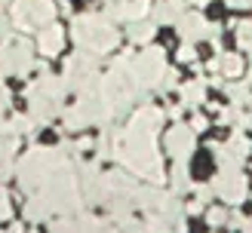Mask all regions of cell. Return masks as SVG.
I'll list each match as a JSON object with an SVG mask.
<instances>
[{
	"mask_svg": "<svg viewBox=\"0 0 252 233\" xmlns=\"http://www.w3.org/2000/svg\"><path fill=\"white\" fill-rule=\"evenodd\" d=\"M62 80H65L68 92H90L93 86L98 83V55L95 52H74L68 61H65V74H62Z\"/></svg>",
	"mask_w": 252,
	"mask_h": 233,
	"instance_id": "cell-4",
	"label": "cell"
},
{
	"mask_svg": "<svg viewBox=\"0 0 252 233\" xmlns=\"http://www.w3.org/2000/svg\"><path fill=\"white\" fill-rule=\"evenodd\" d=\"M185 6H188V0H157V6H154V22H157V25L179 22V19L185 16Z\"/></svg>",
	"mask_w": 252,
	"mask_h": 233,
	"instance_id": "cell-14",
	"label": "cell"
},
{
	"mask_svg": "<svg viewBox=\"0 0 252 233\" xmlns=\"http://www.w3.org/2000/svg\"><path fill=\"white\" fill-rule=\"evenodd\" d=\"M6 233H22V224H9V230Z\"/></svg>",
	"mask_w": 252,
	"mask_h": 233,
	"instance_id": "cell-33",
	"label": "cell"
},
{
	"mask_svg": "<svg viewBox=\"0 0 252 233\" xmlns=\"http://www.w3.org/2000/svg\"><path fill=\"white\" fill-rule=\"evenodd\" d=\"M65 92H68L65 80L56 77V74H49V71H43L40 77H37L28 89H25V95H28V104H31V114H34V120L40 123V126H46L53 117H59Z\"/></svg>",
	"mask_w": 252,
	"mask_h": 233,
	"instance_id": "cell-3",
	"label": "cell"
},
{
	"mask_svg": "<svg viewBox=\"0 0 252 233\" xmlns=\"http://www.w3.org/2000/svg\"><path fill=\"white\" fill-rule=\"evenodd\" d=\"M9 212H12V206H9V196H6V190L0 187V221L3 218H9Z\"/></svg>",
	"mask_w": 252,
	"mask_h": 233,
	"instance_id": "cell-26",
	"label": "cell"
},
{
	"mask_svg": "<svg viewBox=\"0 0 252 233\" xmlns=\"http://www.w3.org/2000/svg\"><path fill=\"white\" fill-rule=\"evenodd\" d=\"M246 83H249V86H252V65H249V80H246Z\"/></svg>",
	"mask_w": 252,
	"mask_h": 233,
	"instance_id": "cell-37",
	"label": "cell"
},
{
	"mask_svg": "<svg viewBox=\"0 0 252 233\" xmlns=\"http://www.w3.org/2000/svg\"><path fill=\"white\" fill-rule=\"evenodd\" d=\"M212 184V193H219L224 203L231 206H240L249 193V184H246V175L240 169H219V175L209 181Z\"/></svg>",
	"mask_w": 252,
	"mask_h": 233,
	"instance_id": "cell-8",
	"label": "cell"
},
{
	"mask_svg": "<svg viewBox=\"0 0 252 233\" xmlns=\"http://www.w3.org/2000/svg\"><path fill=\"white\" fill-rule=\"evenodd\" d=\"M71 37L74 43L86 52H95V55H105V52H114L120 46V31L114 28V22L102 12H83V16H74L71 22Z\"/></svg>",
	"mask_w": 252,
	"mask_h": 233,
	"instance_id": "cell-1",
	"label": "cell"
},
{
	"mask_svg": "<svg viewBox=\"0 0 252 233\" xmlns=\"http://www.w3.org/2000/svg\"><path fill=\"white\" fill-rule=\"evenodd\" d=\"M188 212H191V215H197V212H203V203H200V200H194L191 206H188Z\"/></svg>",
	"mask_w": 252,
	"mask_h": 233,
	"instance_id": "cell-32",
	"label": "cell"
},
{
	"mask_svg": "<svg viewBox=\"0 0 252 233\" xmlns=\"http://www.w3.org/2000/svg\"><path fill=\"white\" fill-rule=\"evenodd\" d=\"M0 83H3V68H0Z\"/></svg>",
	"mask_w": 252,
	"mask_h": 233,
	"instance_id": "cell-39",
	"label": "cell"
},
{
	"mask_svg": "<svg viewBox=\"0 0 252 233\" xmlns=\"http://www.w3.org/2000/svg\"><path fill=\"white\" fill-rule=\"evenodd\" d=\"M154 34H157V22H142V19L129 22V31H126L129 43H151Z\"/></svg>",
	"mask_w": 252,
	"mask_h": 233,
	"instance_id": "cell-17",
	"label": "cell"
},
{
	"mask_svg": "<svg viewBox=\"0 0 252 233\" xmlns=\"http://www.w3.org/2000/svg\"><path fill=\"white\" fill-rule=\"evenodd\" d=\"M219 123H221V126H237V129H243V126H246V114H240V107H237V104L221 107V110H219Z\"/></svg>",
	"mask_w": 252,
	"mask_h": 233,
	"instance_id": "cell-21",
	"label": "cell"
},
{
	"mask_svg": "<svg viewBox=\"0 0 252 233\" xmlns=\"http://www.w3.org/2000/svg\"><path fill=\"white\" fill-rule=\"evenodd\" d=\"M6 3H12V0H0V6H6Z\"/></svg>",
	"mask_w": 252,
	"mask_h": 233,
	"instance_id": "cell-38",
	"label": "cell"
},
{
	"mask_svg": "<svg viewBox=\"0 0 252 233\" xmlns=\"http://www.w3.org/2000/svg\"><path fill=\"white\" fill-rule=\"evenodd\" d=\"M9 19L12 28L19 31H40L43 25L56 19V3L53 0H12L9 3Z\"/></svg>",
	"mask_w": 252,
	"mask_h": 233,
	"instance_id": "cell-5",
	"label": "cell"
},
{
	"mask_svg": "<svg viewBox=\"0 0 252 233\" xmlns=\"http://www.w3.org/2000/svg\"><path fill=\"white\" fill-rule=\"evenodd\" d=\"M237 43H240L246 52H252V22H237Z\"/></svg>",
	"mask_w": 252,
	"mask_h": 233,
	"instance_id": "cell-22",
	"label": "cell"
},
{
	"mask_svg": "<svg viewBox=\"0 0 252 233\" xmlns=\"http://www.w3.org/2000/svg\"><path fill=\"white\" fill-rule=\"evenodd\" d=\"M6 107H9V92L0 86V120H3V110H6Z\"/></svg>",
	"mask_w": 252,
	"mask_h": 233,
	"instance_id": "cell-28",
	"label": "cell"
},
{
	"mask_svg": "<svg viewBox=\"0 0 252 233\" xmlns=\"http://www.w3.org/2000/svg\"><path fill=\"white\" fill-rule=\"evenodd\" d=\"M243 224H246L243 215H231V221H228V227H234V230H237V227H243Z\"/></svg>",
	"mask_w": 252,
	"mask_h": 233,
	"instance_id": "cell-31",
	"label": "cell"
},
{
	"mask_svg": "<svg viewBox=\"0 0 252 233\" xmlns=\"http://www.w3.org/2000/svg\"><path fill=\"white\" fill-rule=\"evenodd\" d=\"M246 126L252 129V110H249V114H246Z\"/></svg>",
	"mask_w": 252,
	"mask_h": 233,
	"instance_id": "cell-36",
	"label": "cell"
},
{
	"mask_svg": "<svg viewBox=\"0 0 252 233\" xmlns=\"http://www.w3.org/2000/svg\"><path fill=\"white\" fill-rule=\"evenodd\" d=\"M188 3H197V6H203V3H209V0H188Z\"/></svg>",
	"mask_w": 252,
	"mask_h": 233,
	"instance_id": "cell-35",
	"label": "cell"
},
{
	"mask_svg": "<svg viewBox=\"0 0 252 233\" xmlns=\"http://www.w3.org/2000/svg\"><path fill=\"white\" fill-rule=\"evenodd\" d=\"M179 61H185V65H191V61H197V52H194V46L191 43H185L179 49Z\"/></svg>",
	"mask_w": 252,
	"mask_h": 233,
	"instance_id": "cell-24",
	"label": "cell"
},
{
	"mask_svg": "<svg viewBox=\"0 0 252 233\" xmlns=\"http://www.w3.org/2000/svg\"><path fill=\"white\" fill-rule=\"evenodd\" d=\"M224 95H228L231 104H237V107H246V104L252 102L249 83H228V86H224Z\"/></svg>",
	"mask_w": 252,
	"mask_h": 233,
	"instance_id": "cell-20",
	"label": "cell"
},
{
	"mask_svg": "<svg viewBox=\"0 0 252 233\" xmlns=\"http://www.w3.org/2000/svg\"><path fill=\"white\" fill-rule=\"evenodd\" d=\"M182 104L185 107H197V104H203L206 102V80H191V83H185L182 86Z\"/></svg>",
	"mask_w": 252,
	"mask_h": 233,
	"instance_id": "cell-16",
	"label": "cell"
},
{
	"mask_svg": "<svg viewBox=\"0 0 252 233\" xmlns=\"http://www.w3.org/2000/svg\"><path fill=\"white\" fill-rule=\"evenodd\" d=\"M228 6H234V9H243V6H252V0H224Z\"/></svg>",
	"mask_w": 252,
	"mask_h": 233,
	"instance_id": "cell-30",
	"label": "cell"
},
{
	"mask_svg": "<svg viewBox=\"0 0 252 233\" xmlns=\"http://www.w3.org/2000/svg\"><path fill=\"white\" fill-rule=\"evenodd\" d=\"M0 68L12 77H25L34 68V46L22 37H6L0 46Z\"/></svg>",
	"mask_w": 252,
	"mask_h": 233,
	"instance_id": "cell-7",
	"label": "cell"
},
{
	"mask_svg": "<svg viewBox=\"0 0 252 233\" xmlns=\"http://www.w3.org/2000/svg\"><path fill=\"white\" fill-rule=\"evenodd\" d=\"M216 61H219V74L221 77H240L243 74V58L237 55V52H219L216 55Z\"/></svg>",
	"mask_w": 252,
	"mask_h": 233,
	"instance_id": "cell-18",
	"label": "cell"
},
{
	"mask_svg": "<svg viewBox=\"0 0 252 233\" xmlns=\"http://www.w3.org/2000/svg\"><path fill=\"white\" fill-rule=\"evenodd\" d=\"M194 135H197V132H194L191 126H185V123H179V126H172V129L166 132L163 144H166V151H169V156L175 159V163H188V159H191L194 144H197Z\"/></svg>",
	"mask_w": 252,
	"mask_h": 233,
	"instance_id": "cell-10",
	"label": "cell"
},
{
	"mask_svg": "<svg viewBox=\"0 0 252 233\" xmlns=\"http://www.w3.org/2000/svg\"><path fill=\"white\" fill-rule=\"evenodd\" d=\"M172 86H175V71L166 68V74H163V80H160V86H157V92H166V89H172Z\"/></svg>",
	"mask_w": 252,
	"mask_h": 233,
	"instance_id": "cell-25",
	"label": "cell"
},
{
	"mask_svg": "<svg viewBox=\"0 0 252 233\" xmlns=\"http://www.w3.org/2000/svg\"><path fill=\"white\" fill-rule=\"evenodd\" d=\"M175 25H179V37L185 43H197V40H206V37L219 40V25H209L200 12H185Z\"/></svg>",
	"mask_w": 252,
	"mask_h": 233,
	"instance_id": "cell-11",
	"label": "cell"
},
{
	"mask_svg": "<svg viewBox=\"0 0 252 233\" xmlns=\"http://www.w3.org/2000/svg\"><path fill=\"white\" fill-rule=\"evenodd\" d=\"M62 46H65V31H62L56 22H49L37 31V49H40L46 58H56L62 52Z\"/></svg>",
	"mask_w": 252,
	"mask_h": 233,
	"instance_id": "cell-13",
	"label": "cell"
},
{
	"mask_svg": "<svg viewBox=\"0 0 252 233\" xmlns=\"http://www.w3.org/2000/svg\"><path fill=\"white\" fill-rule=\"evenodd\" d=\"M169 184H172V193H185L194 187L191 181V172H188V163H175L172 172H169Z\"/></svg>",
	"mask_w": 252,
	"mask_h": 233,
	"instance_id": "cell-19",
	"label": "cell"
},
{
	"mask_svg": "<svg viewBox=\"0 0 252 233\" xmlns=\"http://www.w3.org/2000/svg\"><path fill=\"white\" fill-rule=\"evenodd\" d=\"M65 163H71L65 147H34V151H28L19 159V166H16L22 190L37 193L46 184V178L53 175L56 169H62Z\"/></svg>",
	"mask_w": 252,
	"mask_h": 233,
	"instance_id": "cell-2",
	"label": "cell"
},
{
	"mask_svg": "<svg viewBox=\"0 0 252 233\" xmlns=\"http://www.w3.org/2000/svg\"><path fill=\"white\" fill-rule=\"evenodd\" d=\"M19 147V135L12 132H0V178H9V172L16 169L12 166V154Z\"/></svg>",
	"mask_w": 252,
	"mask_h": 233,
	"instance_id": "cell-15",
	"label": "cell"
},
{
	"mask_svg": "<svg viewBox=\"0 0 252 233\" xmlns=\"http://www.w3.org/2000/svg\"><path fill=\"white\" fill-rule=\"evenodd\" d=\"M108 3H114V0H108Z\"/></svg>",
	"mask_w": 252,
	"mask_h": 233,
	"instance_id": "cell-40",
	"label": "cell"
},
{
	"mask_svg": "<svg viewBox=\"0 0 252 233\" xmlns=\"http://www.w3.org/2000/svg\"><path fill=\"white\" fill-rule=\"evenodd\" d=\"M206 221H209L212 227H221V224H228V212H224V208H209Z\"/></svg>",
	"mask_w": 252,
	"mask_h": 233,
	"instance_id": "cell-23",
	"label": "cell"
},
{
	"mask_svg": "<svg viewBox=\"0 0 252 233\" xmlns=\"http://www.w3.org/2000/svg\"><path fill=\"white\" fill-rule=\"evenodd\" d=\"M9 28H12V19H9L6 12H3V6H0V34L6 37V34H9Z\"/></svg>",
	"mask_w": 252,
	"mask_h": 233,
	"instance_id": "cell-27",
	"label": "cell"
},
{
	"mask_svg": "<svg viewBox=\"0 0 252 233\" xmlns=\"http://www.w3.org/2000/svg\"><path fill=\"white\" fill-rule=\"evenodd\" d=\"M243 230H246V233H252V218H249V221H246V224H243Z\"/></svg>",
	"mask_w": 252,
	"mask_h": 233,
	"instance_id": "cell-34",
	"label": "cell"
},
{
	"mask_svg": "<svg viewBox=\"0 0 252 233\" xmlns=\"http://www.w3.org/2000/svg\"><path fill=\"white\" fill-rule=\"evenodd\" d=\"M191 129H194V132H203V129H206V117H200V114H197L194 123H191Z\"/></svg>",
	"mask_w": 252,
	"mask_h": 233,
	"instance_id": "cell-29",
	"label": "cell"
},
{
	"mask_svg": "<svg viewBox=\"0 0 252 233\" xmlns=\"http://www.w3.org/2000/svg\"><path fill=\"white\" fill-rule=\"evenodd\" d=\"M163 74H166V55H163L160 46H148L138 55H132V77L142 89H157Z\"/></svg>",
	"mask_w": 252,
	"mask_h": 233,
	"instance_id": "cell-6",
	"label": "cell"
},
{
	"mask_svg": "<svg viewBox=\"0 0 252 233\" xmlns=\"http://www.w3.org/2000/svg\"><path fill=\"white\" fill-rule=\"evenodd\" d=\"M212 151H216L219 169H240L249 156V138L237 132V135H231V141H216Z\"/></svg>",
	"mask_w": 252,
	"mask_h": 233,
	"instance_id": "cell-9",
	"label": "cell"
},
{
	"mask_svg": "<svg viewBox=\"0 0 252 233\" xmlns=\"http://www.w3.org/2000/svg\"><path fill=\"white\" fill-rule=\"evenodd\" d=\"M151 9V0H114L105 16L111 22H135Z\"/></svg>",
	"mask_w": 252,
	"mask_h": 233,
	"instance_id": "cell-12",
	"label": "cell"
}]
</instances>
